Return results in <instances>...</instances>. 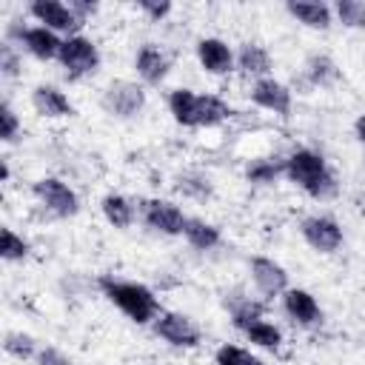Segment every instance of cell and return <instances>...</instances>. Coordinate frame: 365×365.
<instances>
[{"label": "cell", "instance_id": "2e32d148", "mask_svg": "<svg viewBox=\"0 0 365 365\" xmlns=\"http://www.w3.org/2000/svg\"><path fill=\"white\" fill-rule=\"evenodd\" d=\"M31 106L40 117H48V120H60V117L74 114V106L66 97V91H60L51 83H40V86L31 88Z\"/></svg>", "mask_w": 365, "mask_h": 365}, {"label": "cell", "instance_id": "7402d4cb", "mask_svg": "<svg viewBox=\"0 0 365 365\" xmlns=\"http://www.w3.org/2000/svg\"><path fill=\"white\" fill-rule=\"evenodd\" d=\"M234 114V108L217 97V94H200V106H197V128H214L220 123H225Z\"/></svg>", "mask_w": 365, "mask_h": 365}, {"label": "cell", "instance_id": "5bb4252c", "mask_svg": "<svg viewBox=\"0 0 365 365\" xmlns=\"http://www.w3.org/2000/svg\"><path fill=\"white\" fill-rule=\"evenodd\" d=\"M282 311L299 328H314L322 322V308H319L317 297L305 288H288L282 294Z\"/></svg>", "mask_w": 365, "mask_h": 365}, {"label": "cell", "instance_id": "5b68a950", "mask_svg": "<svg viewBox=\"0 0 365 365\" xmlns=\"http://www.w3.org/2000/svg\"><path fill=\"white\" fill-rule=\"evenodd\" d=\"M31 194L37 197V202L46 208V211H51L54 217H74L77 211H80V197H77V191L66 182V180H60V177H40V180H34L31 182Z\"/></svg>", "mask_w": 365, "mask_h": 365}, {"label": "cell", "instance_id": "8992f818", "mask_svg": "<svg viewBox=\"0 0 365 365\" xmlns=\"http://www.w3.org/2000/svg\"><path fill=\"white\" fill-rule=\"evenodd\" d=\"M6 40L20 43L34 60H57L60 48H63V37L46 26H9L6 29Z\"/></svg>", "mask_w": 365, "mask_h": 365}, {"label": "cell", "instance_id": "83f0119b", "mask_svg": "<svg viewBox=\"0 0 365 365\" xmlns=\"http://www.w3.org/2000/svg\"><path fill=\"white\" fill-rule=\"evenodd\" d=\"M29 251H31L29 240L20 237L14 228L3 225V234H0V257H3L6 262H17V259H26Z\"/></svg>", "mask_w": 365, "mask_h": 365}, {"label": "cell", "instance_id": "603a6c76", "mask_svg": "<svg viewBox=\"0 0 365 365\" xmlns=\"http://www.w3.org/2000/svg\"><path fill=\"white\" fill-rule=\"evenodd\" d=\"M100 211H103V217H106L114 228H128V225L134 222V217H137L134 202H131L128 197H123V194H106V197L100 200Z\"/></svg>", "mask_w": 365, "mask_h": 365}, {"label": "cell", "instance_id": "d4e9b609", "mask_svg": "<svg viewBox=\"0 0 365 365\" xmlns=\"http://www.w3.org/2000/svg\"><path fill=\"white\" fill-rule=\"evenodd\" d=\"M279 174H285V160H274V157L254 160V163H248V168H245V180L254 182V185H268V182H274Z\"/></svg>", "mask_w": 365, "mask_h": 365}, {"label": "cell", "instance_id": "44dd1931", "mask_svg": "<svg viewBox=\"0 0 365 365\" xmlns=\"http://www.w3.org/2000/svg\"><path fill=\"white\" fill-rule=\"evenodd\" d=\"M240 331H242V334H245V339H248L251 345H257V348L277 351V348L282 345V331H279L274 322H268L265 317H254V319H251V322H245Z\"/></svg>", "mask_w": 365, "mask_h": 365}, {"label": "cell", "instance_id": "3957f363", "mask_svg": "<svg viewBox=\"0 0 365 365\" xmlns=\"http://www.w3.org/2000/svg\"><path fill=\"white\" fill-rule=\"evenodd\" d=\"M57 63L63 66L66 80L77 83V80H83L100 68V48L91 37L71 34V37H63V48H60Z\"/></svg>", "mask_w": 365, "mask_h": 365}, {"label": "cell", "instance_id": "ba28073f", "mask_svg": "<svg viewBox=\"0 0 365 365\" xmlns=\"http://www.w3.org/2000/svg\"><path fill=\"white\" fill-rule=\"evenodd\" d=\"M140 217L143 222L157 231V234H165V237H180L188 217L182 214V208L171 200H160V197H151V200H143L140 205Z\"/></svg>", "mask_w": 365, "mask_h": 365}, {"label": "cell", "instance_id": "d6a6232c", "mask_svg": "<svg viewBox=\"0 0 365 365\" xmlns=\"http://www.w3.org/2000/svg\"><path fill=\"white\" fill-rule=\"evenodd\" d=\"M0 74L3 77L20 74V57L14 51V43H9V40H3V46H0Z\"/></svg>", "mask_w": 365, "mask_h": 365}, {"label": "cell", "instance_id": "7c38bea8", "mask_svg": "<svg viewBox=\"0 0 365 365\" xmlns=\"http://www.w3.org/2000/svg\"><path fill=\"white\" fill-rule=\"evenodd\" d=\"M251 100L254 106L277 114V117H288L291 114V106H294V94L285 83H279L277 77H262V80H254L251 86Z\"/></svg>", "mask_w": 365, "mask_h": 365}, {"label": "cell", "instance_id": "52a82bcc", "mask_svg": "<svg viewBox=\"0 0 365 365\" xmlns=\"http://www.w3.org/2000/svg\"><path fill=\"white\" fill-rule=\"evenodd\" d=\"M151 328H154V334H157L163 342H168V345H174V348H197L200 339H202L200 325H197L188 314H182V311H163V314L151 322Z\"/></svg>", "mask_w": 365, "mask_h": 365}, {"label": "cell", "instance_id": "f546056e", "mask_svg": "<svg viewBox=\"0 0 365 365\" xmlns=\"http://www.w3.org/2000/svg\"><path fill=\"white\" fill-rule=\"evenodd\" d=\"M214 365H262V362H259L251 351L225 342V345H220V348L214 351Z\"/></svg>", "mask_w": 365, "mask_h": 365}, {"label": "cell", "instance_id": "f1b7e54d", "mask_svg": "<svg viewBox=\"0 0 365 365\" xmlns=\"http://www.w3.org/2000/svg\"><path fill=\"white\" fill-rule=\"evenodd\" d=\"M334 17L345 29H365V3H359V0H336L334 3Z\"/></svg>", "mask_w": 365, "mask_h": 365}, {"label": "cell", "instance_id": "484cf974", "mask_svg": "<svg viewBox=\"0 0 365 365\" xmlns=\"http://www.w3.org/2000/svg\"><path fill=\"white\" fill-rule=\"evenodd\" d=\"M3 351H6L9 356H14V359H34L37 351H40V345H37V339H34L31 334L6 331V336H3Z\"/></svg>", "mask_w": 365, "mask_h": 365}, {"label": "cell", "instance_id": "e575fe53", "mask_svg": "<svg viewBox=\"0 0 365 365\" xmlns=\"http://www.w3.org/2000/svg\"><path fill=\"white\" fill-rule=\"evenodd\" d=\"M68 6L74 9V14H77L83 23L97 11V3H88V0H68Z\"/></svg>", "mask_w": 365, "mask_h": 365}, {"label": "cell", "instance_id": "9c48e42d", "mask_svg": "<svg viewBox=\"0 0 365 365\" xmlns=\"http://www.w3.org/2000/svg\"><path fill=\"white\" fill-rule=\"evenodd\" d=\"M29 14L37 20V26H46L66 37L80 34V29H83V20L74 14V9L60 0H34V3H29Z\"/></svg>", "mask_w": 365, "mask_h": 365}, {"label": "cell", "instance_id": "d590c367", "mask_svg": "<svg viewBox=\"0 0 365 365\" xmlns=\"http://www.w3.org/2000/svg\"><path fill=\"white\" fill-rule=\"evenodd\" d=\"M354 134H356V140L365 145V114H359V117L354 120Z\"/></svg>", "mask_w": 365, "mask_h": 365}, {"label": "cell", "instance_id": "e0dca14e", "mask_svg": "<svg viewBox=\"0 0 365 365\" xmlns=\"http://www.w3.org/2000/svg\"><path fill=\"white\" fill-rule=\"evenodd\" d=\"M285 11L297 23H302L305 29H314V31H325L334 23V9L325 6V3H311V0H297L294 3L291 0V3H285Z\"/></svg>", "mask_w": 365, "mask_h": 365}, {"label": "cell", "instance_id": "277c9868", "mask_svg": "<svg viewBox=\"0 0 365 365\" xmlns=\"http://www.w3.org/2000/svg\"><path fill=\"white\" fill-rule=\"evenodd\" d=\"M100 106L106 114L120 120L137 117L145 108V88L143 83H134V80H111L100 94Z\"/></svg>", "mask_w": 365, "mask_h": 365}, {"label": "cell", "instance_id": "cb8c5ba5", "mask_svg": "<svg viewBox=\"0 0 365 365\" xmlns=\"http://www.w3.org/2000/svg\"><path fill=\"white\" fill-rule=\"evenodd\" d=\"M305 77H308L311 86L328 88V86H334L339 80V68H336V63L328 54H314L305 63Z\"/></svg>", "mask_w": 365, "mask_h": 365}, {"label": "cell", "instance_id": "ffe728a7", "mask_svg": "<svg viewBox=\"0 0 365 365\" xmlns=\"http://www.w3.org/2000/svg\"><path fill=\"white\" fill-rule=\"evenodd\" d=\"M197 106H200V94L191 88H174L168 94V111L185 128H197Z\"/></svg>", "mask_w": 365, "mask_h": 365}, {"label": "cell", "instance_id": "4fadbf2b", "mask_svg": "<svg viewBox=\"0 0 365 365\" xmlns=\"http://www.w3.org/2000/svg\"><path fill=\"white\" fill-rule=\"evenodd\" d=\"M194 51H197V60H200L202 71H208L214 77H222V74H228V71L237 68V54L220 37H200L197 46H194Z\"/></svg>", "mask_w": 365, "mask_h": 365}, {"label": "cell", "instance_id": "30bf717a", "mask_svg": "<svg viewBox=\"0 0 365 365\" xmlns=\"http://www.w3.org/2000/svg\"><path fill=\"white\" fill-rule=\"evenodd\" d=\"M299 234H302V240H305L314 251H319V254H334V251H339V245H342V228H339V222H336L334 217H328V214H308V217L299 222Z\"/></svg>", "mask_w": 365, "mask_h": 365}, {"label": "cell", "instance_id": "6da1fadb", "mask_svg": "<svg viewBox=\"0 0 365 365\" xmlns=\"http://www.w3.org/2000/svg\"><path fill=\"white\" fill-rule=\"evenodd\" d=\"M97 288L103 291V297H106L120 314H125V317H128L131 322H137V325H148V322H154V319L163 314L160 297H157L148 285H143V282L117 279V277H111V274H103V277L97 279Z\"/></svg>", "mask_w": 365, "mask_h": 365}, {"label": "cell", "instance_id": "8fae6325", "mask_svg": "<svg viewBox=\"0 0 365 365\" xmlns=\"http://www.w3.org/2000/svg\"><path fill=\"white\" fill-rule=\"evenodd\" d=\"M248 271H251V282L254 288L265 297V299H274V297H282L291 285H288V271L271 259V257H254L248 262Z\"/></svg>", "mask_w": 365, "mask_h": 365}, {"label": "cell", "instance_id": "ac0fdd59", "mask_svg": "<svg viewBox=\"0 0 365 365\" xmlns=\"http://www.w3.org/2000/svg\"><path fill=\"white\" fill-rule=\"evenodd\" d=\"M237 68L254 80H262V77H271V68H274V60L268 54L265 46L259 43H242L237 48Z\"/></svg>", "mask_w": 365, "mask_h": 365}, {"label": "cell", "instance_id": "1f68e13d", "mask_svg": "<svg viewBox=\"0 0 365 365\" xmlns=\"http://www.w3.org/2000/svg\"><path fill=\"white\" fill-rule=\"evenodd\" d=\"M137 9H140L151 23H163V20L174 11V6H171L168 0H140Z\"/></svg>", "mask_w": 365, "mask_h": 365}, {"label": "cell", "instance_id": "7a4b0ae2", "mask_svg": "<svg viewBox=\"0 0 365 365\" xmlns=\"http://www.w3.org/2000/svg\"><path fill=\"white\" fill-rule=\"evenodd\" d=\"M285 177L314 200H328L336 191L334 171L314 148H294L285 157Z\"/></svg>", "mask_w": 365, "mask_h": 365}, {"label": "cell", "instance_id": "9a60e30c", "mask_svg": "<svg viewBox=\"0 0 365 365\" xmlns=\"http://www.w3.org/2000/svg\"><path fill=\"white\" fill-rule=\"evenodd\" d=\"M134 68H137V77L145 86H160L168 77L171 60H168V54L157 43H143L140 51L134 54Z\"/></svg>", "mask_w": 365, "mask_h": 365}, {"label": "cell", "instance_id": "836d02e7", "mask_svg": "<svg viewBox=\"0 0 365 365\" xmlns=\"http://www.w3.org/2000/svg\"><path fill=\"white\" fill-rule=\"evenodd\" d=\"M34 362H37V365H71V359H68L60 348H54V345H40Z\"/></svg>", "mask_w": 365, "mask_h": 365}, {"label": "cell", "instance_id": "4dcf8cb0", "mask_svg": "<svg viewBox=\"0 0 365 365\" xmlns=\"http://www.w3.org/2000/svg\"><path fill=\"white\" fill-rule=\"evenodd\" d=\"M20 117H17V111L11 108V103L9 100H3V106H0V140L3 143H14L17 137H20Z\"/></svg>", "mask_w": 365, "mask_h": 365}, {"label": "cell", "instance_id": "d6986e66", "mask_svg": "<svg viewBox=\"0 0 365 365\" xmlns=\"http://www.w3.org/2000/svg\"><path fill=\"white\" fill-rule=\"evenodd\" d=\"M182 237H185V242H188L191 248H197V251H211V248H217V245L222 242L220 228H217L214 222L202 220V217H188V222H185V228H182Z\"/></svg>", "mask_w": 365, "mask_h": 365}, {"label": "cell", "instance_id": "4316f807", "mask_svg": "<svg viewBox=\"0 0 365 365\" xmlns=\"http://www.w3.org/2000/svg\"><path fill=\"white\" fill-rule=\"evenodd\" d=\"M174 188H177L182 197H191V200H208V197H211V191H214L211 180H208L205 174H197V171L180 174V177H177V182H174Z\"/></svg>", "mask_w": 365, "mask_h": 365}, {"label": "cell", "instance_id": "8d00e7d4", "mask_svg": "<svg viewBox=\"0 0 365 365\" xmlns=\"http://www.w3.org/2000/svg\"><path fill=\"white\" fill-rule=\"evenodd\" d=\"M0 174H3V182H9V177H11V168H9V160H6V157L0 160Z\"/></svg>", "mask_w": 365, "mask_h": 365}]
</instances>
